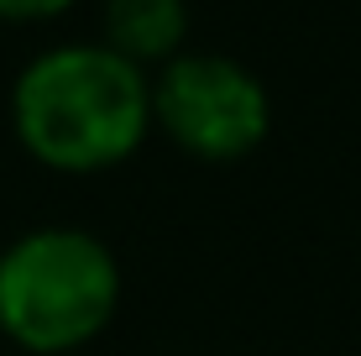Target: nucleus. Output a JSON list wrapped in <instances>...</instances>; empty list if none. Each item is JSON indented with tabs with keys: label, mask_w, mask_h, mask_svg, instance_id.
Returning <instances> with one entry per match:
<instances>
[{
	"label": "nucleus",
	"mask_w": 361,
	"mask_h": 356,
	"mask_svg": "<svg viewBox=\"0 0 361 356\" xmlns=\"http://www.w3.org/2000/svg\"><path fill=\"white\" fill-rule=\"evenodd\" d=\"M68 0H0V16H53Z\"/></svg>",
	"instance_id": "obj_5"
},
{
	"label": "nucleus",
	"mask_w": 361,
	"mask_h": 356,
	"mask_svg": "<svg viewBox=\"0 0 361 356\" xmlns=\"http://www.w3.org/2000/svg\"><path fill=\"white\" fill-rule=\"evenodd\" d=\"M152 116L199 157H241L267 137V90L220 53L173 58L152 84Z\"/></svg>",
	"instance_id": "obj_3"
},
{
	"label": "nucleus",
	"mask_w": 361,
	"mask_h": 356,
	"mask_svg": "<svg viewBox=\"0 0 361 356\" xmlns=\"http://www.w3.org/2000/svg\"><path fill=\"white\" fill-rule=\"evenodd\" d=\"M121 299V267L90 231L42 226L0 252V330L27 351L84 346Z\"/></svg>",
	"instance_id": "obj_2"
},
{
	"label": "nucleus",
	"mask_w": 361,
	"mask_h": 356,
	"mask_svg": "<svg viewBox=\"0 0 361 356\" xmlns=\"http://www.w3.org/2000/svg\"><path fill=\"white\" fill-rule=\"evenodd\" d=\"M189 27V11L183 0H105V32L110 47L136 58H163L183 42Z\"/></svg>",
	"instance_id": "obj_4"
},
{
	"label": "nucleus",
	"mask_w": 361,
	"mask_h": 356,
	"mask_svg": "<svg viewBox=\"0 0 361 356\" xmlns=\"http://www.w3.org/2000/svg\"><path fill=\"white\" fill-rule=\"evenodd\" d=\"M16 131L53 168H105L142 142L152 84L110 42H68L37 53L11 94Z\"/></svg>",
	"instance_id": "obj_1"
}]
</instances>
